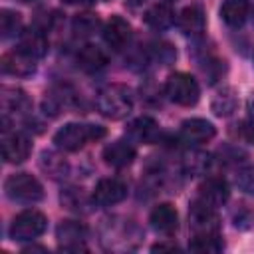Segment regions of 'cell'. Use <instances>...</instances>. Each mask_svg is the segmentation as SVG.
Returning <instances> with one entry per match:
<instances>
[{"mask_svg":"<svg viewBox=\"0 0 254 254\" xmlns=\"http://www.w3.org/2000/svg\"><path fill=\"white\" fill-rule=\"evenodd\" d=\"M165 95L177 103V105H185V107H190L198 101L200 97V87L196 83V79L190 75V73H185V71H177V73H171L167 77V83H165Z\"/></svg>","mask_w":254,"mask_h":254,"instance_id":"277c9868","label":"cell"},{"mask_svg":"<svg viewBox=\"0 0 254 254\" xmlns=\"http://www.w3.org/2000/svg\"><path fill=\"white\" fill-rule=\"evenodd\" d=\"M32 153V141L26 133L22 131H10L8 127H4L2 131V157L6 163L18 165L24 163Z\"/></svg>","mask_w":254,"mask_h":254,"instance_id":"ba28073f","label":"cell"},{"mask_svg":"<svg viewBox=\"0 0 254 254\" xmlns=\"http://www.w3.org/2000/svg\"><path fill=\"white\" fill-rule=\"evenodd\" d=\"M99 28H101V20L91 12H81L71 22V30L77 38H89L95 32H99Z\"/></svg>","mask_w":254,"mask_h":254,"instance_id":"d4e9b609","label":"cell"},{"mask_svg":"<svg viewBox=\"0 0 254 254\" xmlns=\"http://www.w3.org/2000/svg\"><path fill=\"white\" fill-rule=\"evenodd\" d=\"M236 109V95H234V89H222L214 99H212V111L218 115V117H226L230 115L232 111Z\"/></svg>","mask_w":254,"mask_h":254,"instance_id":"83f0119b","label":"cell"},{"mask_svg":"<svg viewBox=\"0 0 254 254\" xmlns=\"http://www.w3.org/2000/svg\"><path fill=\"white\" fill-rule=\"evenodd\" d=\"M234 181H236V187L240 190H244L246 194H254V165L238 169Z\"/></svg>","mask_w":254,"mask_h":254,"instance_id":"4dcf8cb0","label":"cell"},{"mask_svg":"<svg viewBox=\"0 0 254 254\" xmlns=\"http://www.w3.org/2000/svg\"><path fill=\"white\" fill-rule=\"evenodd\" d=\"M216 135V129L210 121L202 117H190L181 123V137L190 145H202L208 143Z\"/></svg>","mask_w":254,"mask_h":254,"instance_id":"4fadbf2b","label":"cell"},{"mask_svg":"<svg viewBox=\"0 0 254 254\" xmlns=\"http://www.w3.org/2000/svg\"><path fill=\"white\" fill-rule=\"evenodd\" d=\"M250 12V0H224L220 6V18L230 28H240Z\"/></svg>","mask_w":254,"mask_h":254,"instance_id":"ffe728a7","label":"cell"},{"mask_svg":"<svg viewBox=\"0 0 254 254\" xmlns=\"http://www.w3.org/2000/svg\"><path fill=\"white\" fill-rule=\"evenodd\" d=\"M97 111L107 119H123L133 109V93L123 83H109L99 89L95 97Z\"/></svg>","mask_w":254,"mask_h":254,"instance_id":"6da1fadb","label":"cell"},{"mask_svg":"<svg viewBox=\"0 0 254 254\" xmlns=\"http://www.w3.org/2000/svg\"><path fill=\"white\" fill-rule=\"evenodd\" d=\"M125 196H127V185L115 177L101 179L91 192L93 204H99V206H113V204L121 202Z\"/></svg>","mask_w":254,"mask_h":254,"instance_id":"9c48e42d","label":"cell"},{"mask_svg":"<svg viewBox=\"0 0 254 254\" xmlns=\"http://www.w3.org/2000/svg\"><path fill=\"white\" fill-rule=\"evenodd\" d=\"M0 32H2L4 40L20 36L22 34V16L18 12H14V10L4 8L0 12Z\"/></svg>","mask_w":254,"mask_h":254,"instance_id":"484cf974","label":"cell"},{"mask_svg":"<svg viewBox=\"0 0 254 254\" xmlns=\"http://www.w3.org/2000/svg\"><path fill=\"white\" fill-rule=\"evenodd\" d=\"M151 250H153V252H157V250H159V252H163V250H179V246H177L175 242H159V244H153Z\"/></svg>","mask_w":254,"mask_h":254,"instance_id":"d6a6232c","label":"cell"},{"mask_svg":"<svg viewBox=\"0 0 254 254\" xmlns=\"http://www.w3.org/2000/svg\"><path fill=\"white\" fill-rule=\"evenodd\" d=\"M232 222L240 230H248L254 226V210L248 208L246 204H240L236 210H232Z\"/></svg>","mask_w":254,"mask_h":254,"instance_id":"f546056e","label":"cell"},{"mask_svg":"<svg viewBox=\"0 0 254 254\" xmlns=\"http://www.w3.org/2000/svg\"><path fill=\"white\" fill-rule=\"evenodd\" d=\"M189 226L194 234H212L220 228V218L216 214V208L208 202L196 198L189 206Z\"/></svg>","mask_w":254,"mask_h":254,"instance_id":"8992f818","label":"cell"},{"mask_svg":"<svg viewBox=\"0 0 254 254\" xmlns=\"http://www.w3.org/2000/svg\"><path fill=\"white\" fill-rule=\"evenodd\" d=\"M40 169L50 175L52 179H64L69 173V165L65 161V157H62L56 151H44L40 155Z\"/></svg>","mask_w":254,"mask_h":254,"instance_id":"603a6c76","label":"cell"},{"mask_svg":"<svg viewBox=\"0 0 254 254\" xmlns=\"http://www.w3.org/2000/svg\"><path fill=\"white\" fill-rule=\"evenodd\" d=\"M183 167L189 175H204L210 167V157L202 151H190L183 159Z\"/></svg>","mask_w":254,"mask_h":254,"instance_id":"4316f807","label":"cell"},{"mask_svg":"<svg viewBox=\"0 0 254 254\" xmlns=\"http://www.w3.org/2000/svg\"><path fill=\"white\" fill-rule=\"evenodd\" d=\"M22 2H34V0H22Z\"/></svg>","mask_w":254,"mask_h":254,"instance_id":"e575fe53","label":"cell"},{"mask_svg":"<svg viewBox=\"0 0 254 254\" xmlns=\"http://www.w3.org/2000/svg\"><path fill=\"white\" fill-rule=\"evenodd\" d=\"M62 204L69 210H75V212H81L85 210L87 206V198L83 196L81 189H65L62 192Z\"/></svg>","mask_w":254,"mask_h":254,"instance_id":"f1b7e54d","label":"cell"},{"mask_svg":"<svg viewBox=\"0 0 254 254\" xmlns=\"http://www.w3.org/2000/svg\"><path fill=\"white\" fill-rule=\"evenodd\" d=\"M2 71L8 75H16V77H28L36 71V60L30 58L28 54L20 52L18 48L12 52H6L0 60Z\"/></svg>","mask_w":254,"mask_h":254,"instance_id":"5bb4252c","label":"cell"},{"mask_svg":"<svg viewBox=\"0 0 254 254\" xmlns=\"http://www.w3.org/2000/svg\"><path fill=\"white\" fill-rule=\"evenodd\" d=\"M189 250L192 252H200V254H216L220 250H224V242L220 238L218 232L212 234H194L192 240L189 242Z\"/></svg>","mask_w":254,"mask_h":254,"instance_id":"cb8c5ba5","label":"cell"},{"mask_svg":"<svg viewBox=\"0 0 254 254\" xmlns=\"http://www.w3.org/2000/svg\"><path fill=\"white\" fill-rule=\"evenodd\" d=\"M177 26L183 34L187 36H200L206 28V16L204 10L196 4H190L187 8H183L177 16Z\"/></svg>","mask_w":254,"mask_h":254,"instance_id":"ac0fdd59","label":"cell"},{"mask_svg":"<svg viewBox=\"0 0 254 254\" xmlns=\"http://www.w3.org/2000/svg\"><path fill=\"white\" fill-rule=\"evenodd\" d=\"M151 56H153L159 64L167 65V64H171V62L177 58V52H175V48H173L171 44H167V42H157V44H153V48H151Z\"/></svg>","mask_w":254,"mask_h":254,"instance_id":"1f68e13d","label":"cell"},{"mask_svg":"<svg viewBox=\"0 0 254 254\" xmlns=\"http://www.w3.org/2000/svg\"><path fill=\"white\" fill-rule=\"evenodd\" d=\"M56 240L60 250L64 252H79L87 250V226L79 220H62L56 228Z\"/></svg>","mask_w":254,"mask_h":254,"instance_id":"52a82bcc","label":"cell"},{"mask_svg":"<svg viewBox=\"0 0 254 254\" xmlns=\"http://www.w3.org/2000/svg\"><path fill=\"white\" fill-rule=\"evenodd\" d=\"M145 24L151 26L153 30H167L175 24V12L169 4L159 2L153 4L147 12H145Z\"/></svg>","mask_w":254,"mask_h":254,"instance_id":"44dd1931","label":"cell"},{"mask_svg":"<svg viewBox=\"0 0 254 254\" xmlns=\"http://www.w3.org/2000/svg\"><path fill=\"white\" fill-rule=\"evenodd\" d=\"M0 101H2L4 119H8V117H24L32 109L30 97L26 95V91H22L18 87H2Z\"/></svg>","mask_w":254,"mask_h":254,"instance_id":"30bf717a","label":"cell"},{"mask_svg":"<svg viewBox=\"0 0 254 254\" xmlns=\"http://www.w3.org/2000/svg\"><path fill=\"white\" fill-rule=\"evenodd\" d=\"M127 137H129V141H135V143L153 145L161 139V129L153 117L141 115L127 125Z\"/></svg>","mask_w":254,"mask_h":254,"instance_id":"7c38bea8","label":"cell"},{"mask_svg":"<svg viewBox=\"0 0 254 254\" xmlns=\"http://www.w3.org/2000/svg\"><path fill=\"white\" fill-rule=\"evenodd\" d=\"M77 64L85 71H99L107 64V56L103 54L101 48H97L93 44H85L77 52Z\"/></svg>","mask_w":254,"mask_h":254,"instance_id":"7402d4cb","label":"cell"},{"mask_svg":"<svg viewBox=\"0 0 254 254\" xmlns=\"http://www.w3.org/2000/svg\"><path fill=\"white\" fill-rule=\"evenodd\" d=\"M149 222L151 226L159 232V234H165V236H171L175 234V230L179 228V212L173 204L169 202H161L157 204L151 214H149Z\"/></svg>","mask_w":254,"mask_h":254,"instance_id":"9a60e30c","label":"cell"},{"mask_svg":"<svg viewBox=\"0 0 254 254\" xmlns=\"http://www.w3.org/2000/svg\"><path fill=\"white\" fill-rule=\"evenodd\" d=\"M65 2H71V4H75V2H87V0H65Z\"/></svg>","mask_w":254,"mask_h":254,"instance_id":"836d02e7","label":"cell"},{"mask_svg":"<svg viewBox=\"0 0 254 254\" xmlns=\"http://www.w3.org/2000/svg\"><path fill=\"white\" fill-rule=\"evenodd\" d=\"M252 18H254V12H252Z\"/></svg>","mask_w":254,"mask_h":254,"instance_id":"d590c367","label":"cell"},{"mask_svg":"<svg viewBox=\"0 0 254 254\" xmlns=\"http://www.w3.org/2000/svg\"><path fill=\"white\" fill-rule=\"evenodd\" d=\"M105 137V129L101 125H87V123H65L54 135V143L62 151H79L89 141H97Z\"/></svg>","mask_w":254,"mask_h":254,"instance_id":"7a4b0ae2","label":"cell"},{"mask_svg":"<svg viewBox=\"0 0 254 254\" xmlns=\"http://www.w3.org/2000/svg\"><path fill=\"white\" fill-rule=\"evenodd\" d=\"M46 226H48L46 214L36 208H28L14 216V220L10 224V238L16 242L34 240L46 232Z\"/></svg>","mask_w":254,"mask_h":254,"instance_id":"5b68a950","label":"cell"},{"mask_svg":"<svg viewBox=\"0 0 254 254\" xmlns=\"http://www.w3.org/2000/svg\"><path fill=\"white\" fill-rule=\"evenodd\" d=\"M230 196L228 185L220 177H208L200 187H198V198L208 202L210 206H222Z\"/></svg>","mask_w":254,"mask_h":254,"instance_id":"d6986e66","label":"cell"},{"mask_svg":"<svg viewBox=\"0 0 254 254\" xmlns=\"http://www.w3.org/2000/svg\"><path fill=\"white\" fill-rule=\"evenodd\" d=\"M4 190L10 200L24 202V204H34L44 198V187L42 183L32 177L30 173H14L6 179Z\"/></svg>","mask_w":254,"mask_h":254,"instance_id":"3957f363","label":"cell"},{"mask_svg":"<svg viewBox=\"0 0 254 254\" xmlns=\"http://www.w3.org/2000/svg\"><path fill=\"white\" fill-rule=\"evenodd\" d=\"M131 26L121 16H111L103 26V40L111 50H123L131 42Z\"/></svg>","mask_w":254,"mask_h":254,"instance_id":"8fae6325","label":"cell"},{"mask_svg":"<svg viewBox=\"0 0 254 254\" xmlns=\"http://www.w3.org/2000/svg\"><path fill=\"white\" fill-rule=\"evenodd\" d=\"M135 157H137L135 147L131 145V141H125V139H117L103 149V161L115 169L129 167L135 161Z\"/></svg>","mask_w":254,"mask_h":254,"instance_id":"e0dca14e","label":"cell"},{"mask_svg":"<svg viewBox=\"0 0 254 254\" xmlns=\"http://www.w3.org/2000/svg\"><path fill=\"white\" fill-rule=\"evenodd\" d=\"M18 50L28 54L34 60H40L46 56L48 52V36L42 28H28L22 30V34L18 36Z\"/></svg>","mask_w":254,"mask_h":254,"instance_id":"2e32d148","label":"cell"}]
</instances>
